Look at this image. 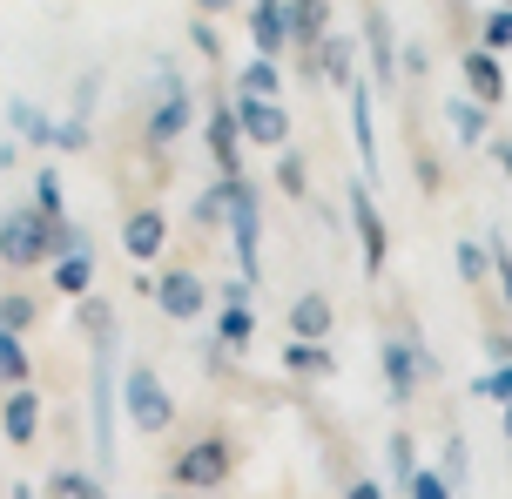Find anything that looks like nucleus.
Masks as SVG:
<instances>
[{
	"label": "nucleus",
	"instance_id": "f257e3e1",
	"mask_svg": "<svg viewBox=\"0 0 512 499\" xmlns=\"http://www.w3.org/2000/svg\"><path fill=\"white\" fill-rule=\"evenodd\" d=\"M81 331H88V439H95V473L115 466V419H122V365H115V311L102 297H81Z\"/></svg>",
	"mask_w": 512,
	"mask_h": 499
},
{
	"label": "nucleus",
	"instance_id": "f03ea898",
	"mask_svg": "<svg viewBox=\"0 0 512 499\" xmlns=\"http://www.w3.org/2000/svg\"><path fill=\"white\" fill-rule=\"evenodd\" d=\"M236 473V446L223 432H209V439H189L176 452V486L182 493H216V486H230Z\"/></svg>",
	"mask_w": 512,
	"mask_h": 499
},
{
	"label": "nucleus",
	"instance_id": "7ed1b4c3",
	"mask_svg": "<svg viewBox=\"0 0 512 499\" xmlns=\"http://www.w3.org/2000/svg\"><path fill=\"white\" fill-rule=\"evenodd\" d=\"M122 412L135 432H169L176 425V398H169V385L149 365H128L122 371Z\"/></svg>",
	"mask_w": 512,
	"mask_h": 499
},
{
	"label": "nucleus",
	"instance_id": "20e7f679",
	"mask_svg": "<svg viewBox=\"0 0 512 499\" xmlns=\"http://www.w3.org/2000/svg\"><path fill=\"white\" fill-rule=\"evenodd\" d=\"M230 243H236V277L256 284V270H263V203L243 176H236V203H230Z\"/></svg>",
	"mask_w": 512,
	"mask_h": 499
},
{
	"label": "nucleus",
	"instance_id": "39448f33",
	"mask_svg": "<svg viewBox=\"0 0 512 499\" xmlns=\"http://www.w3.org/2000/svg\"><path fill=\"white\" fill-rule=\"evenodd\" d=\"M0 263H7V270L48 263V223H41L34 203H27V210H0Z\"/></svg>",
	"mask_w": 512,
	"mask_h": 499
},
{
	"label": "nucleus",
	"instance_id": "423d86ee",
	"mask_svg": "<svg viewBox=\"0 0 512 499\" xmlns=\"http://www.w3.org/2000/svg\"><path fill=\"white\" fill-rule=\"evenodd\" d=\"M189 115H196V95L176 81V68H155V108H149V142L155 149H169L182 129H189Z\"/></svg>",
	"mask_w": 512,
	"mask_h": 499
},
{
	"label": "nucleus",
	"instance_id": "0eeeda50",
	"mask_svg": "<svg viewBox=\"0 0 512 499\" xmlns=\"http://www.w3.org/2000/svg\"><path fill=\"white\" fill-rule=\"evenodd\" d=\"M384 392L398 398V405H411V392H418V378H432V351H425V338H384Z\"/></svg>",
	"mask_w": 512,
	"mask_h": 499
},
{
	"label": "nucleus",
	"instance_id": "6e6552de",
	"mask_svg": "<svg viewBox=\"0 0 512 499\" xmlns=\"http://www.w3.org/2000/svg\"><path fill=\"white\" fill-rule=\"evenodd\" d=\"M351 230H358V250H364V277H378L384 263H391V230H384V210L378 196H371V183H351Z\"/></svg>",
	"mask_w": 512,
	"mask_h": 499
},
{
	"label": "nucleus",
	"instance_id": "1a4fd4ad",
	"mask_svg": "<svg viewBox=\"0 0 512 499\" xmlns=\"http://www.w3.org/2000/svg\"><path fill=\"white\" fill-rule=\"evenodd\" d=\"M155 304H162V317H176V324H196L203 304H209V284L196 270H162L155 277Z\"/></svg>",
	"mask_w": 512,
	"mask_h": 499
},
{
	"label": "nucleus",
	"instance_id": "9d476101",
	"mask_svg": "<svg viewBox=\"0 0 512 499\" xmlns=\"http://www.w3.org/2000/svg\"><path fill=\"white\" fill-rule=\"evenodd\" d=\"M236 129H243V142L283 149V142H290V115H283L277 102H256V95H236Z\"/></svg>",
	"mask_w": 512,
	"mask_h": 499
},
{
	"label": "nucleus",
	"instance_id": "9b49d317",
	"mask_svg": "<svg viewBox=\"0 0 512 499\" xmlns=\"http://www.w3.org/2000/svg\"><path fill=\"white\" fill-rule=\"evenodd\" d=\"M283 21H290V41L304 48V75H317V48H324L331 7H324V0H290V7H283Z\"/></svg>",
	"mask_w": 512,
	"mask_h": 499
},
{
	"label": "nucleus",
	"instance_id": "f8f14e48",
	"mask_svg": "<svg viewBox=\"0 0 512 499\" xmlns=\"http://www.w3.org/2000/svg\"><path fill=\"white\" fill-rule=\"evenodd\" d=\"M371 108H378V88L358 75L351 81V135H358V156H364V183L378 176V115Z\"/></svg>",
	"mask_w": 512,
	"mask_h": 499
},
{
	"label": "nucleus",
	"instance_id": "ddd939ff",
	"mask_svg": "<svg viewBox=\"0 0 512 499\" xmlns=\"http://www.w3.org/2000/svg\"><path fill=\"white\" fill-rule=\"evenodd\" d=\"M0 432H7V446H34V439H41V392H34V385L7 392V405H0Z\"/></svg>",
	"mask_w": 512,
	"mask_h": 499
},
{
	"label": "nucleus",
	"instance_id": "4468645a",
	"mask_svg": "<svg viewBox=\"0 0 512 499\" xmlns=\"http://www.w3.org/2000/svg\"><path fill=\"white\" fill-rule=\"evenodd\" d=\"M203 135H209L216 169H223V176H236V169H243V129H236V108H209V115H203Z\"/></svg>",
	"mask_w": 512,
	"mask_h": 499
},
{
	"label": "nucleus",
	"instance_id": "2eb2a0df",
	"mask_svg": "<svg viewBox=\"0 0 512 499\" xmlns=\"http://www.w3.org/2000/svg\"><path fill=\"white\" fill-rule=\"evenodd\" d=\"M162 243H169V216H162V210H135L122 223V250L135 263H155V257H162Z\"/></svg>",
	"mask_w": 512,
	"mask_h": 499
},
{
	"label": "nucleus",
	"instance_id": "dca6fc26",
	"mask_svg": "<svg viewBox=\"0 0 512 499\" xmlns=\"http://www.w3.org/2000/svg\"><path fill=\"white\" fill-rule=\"evenodd\" d=\"M364 54H371V75L378 81L398 75V34H391V14L384 7H364Z\"/></svg>",
	"mask_w": 512,
	"mask_h": 499
},
{
	"label": "nucleus",
	"instance_id": "f3484780",
	"mask_svg": "<svg viewBox=\"0 0 512 499\" xmlns=\"http://www.w3.org/2000/svg\"><path fill=\"white\" fill-rule=\"evenodd\" d=\"M465 88H472V102L492 108V102H506V75H499V54L492 48H465Z\"/></svg>",
	"mask_w": 512,
	"mask_h": 499
},
{
	"label": "nucleus",
	"instance_id": "a211bd4d",
	"mask_svg": "<svg viewBox=\"0 0 512 499\" xmlns=\"http://www.w3.org/2000/svg\"><path fill=\"white\" fill-rule=\"evenodd\" d=\"M290 338L297 344H324L331 338V297H324V290H304V297L290 304Z\"/></svg>",
	"mask_w": 512,
	"mask_h": 499
},
{
	"label": "nucleus",
	"instance_id": "6ab92c4d",
	"mask_svg": "<svg viewBox=\"0 0 512 499\" xmlns=\"http://www.w3.org/2000/svg\"><path fill=\"white\" fill-rule=\"evenodd\" d=\"M250 41L263 61H277L283 48H290V21H283V0H256V14H250Z\"/></svg>",
	"mask_w": 512,
	"mask_h": 499
},
{
	"label": "nucleus",
	"instance_id": "aec40b11",
	"mask_svg": "<svg viewBox=\"0 0 512 499\" xmlns=\"http://www.w3.org/2000/svg\"><path fill=\"white\" fill-rule=\"evenodd\" d=\"M7 122H14V135H21V142H34V149H54V142H61V122H54L48 108H34L27 95H14V102H7Z\"/></svg>",
	"mask_w": 512,
	"mask_h": 499
},
{
	"label": "nucleus",
	"instance_id": "412c9836",
	"mask_svg": "<svg viewBox=\"0 0 512 499\" xmlns=\"http://www.w3.org/2000/svg\"><path fill=\"white\" fill-rule=\"evenodd\" d=\"M317 75L351 88V81H358V48H351L344 34H324V48H317Z\"/></svg>",
	"mask_w": 512,
	"mask_h": 499
},
{
	"label": "nucleus",
	"instance_id": "4be33fe9",
	"mask_svg": "<svg viewBox=\"0 0 512 499\" xmlns=\"http://www.w3.org/2000/svg\"><path fill=\"white\" fill-rule=\"evenodd\" d=\"M41 499H108V486L95 473H81V466H61V473H48Z\"/></svg>",
	"mask_w": 512,
	"mask_h": 499
},
{
	"label": "nucleus",
	"instance_id": "5701e85b",
	"mask_svg": "<svg viewBox=\"0 0 512 499\" xmlns=\"http://www.w3.org/2000/svg\"><path fill=\"white\" fill-rule=\"evenodd\" d=\"M283 371H290V378H331L337 371V358L331 351H324V344H283Z\"/></svg>",
	"mask_w": 512,
	"mask_h": 499
},
{
	"label": "nucleus",
	"instance_id": "b1692460",
	"mask_svg": "<svg viewBox=\"0 0 512 499\" xmlns=\"http://www.w3.org/2000/svg\"><path fill=\"white\" fill-rule=\"evenodd\" d=\"M230 203H236V176H216V189L196 196V223L203 230H230Z\"/></svg>",
	"mask_w": 512,
	"mask_h": 499
},
{
	"label": "nucleus",
	"instance_id": "393cba45",
	"mask_svg": "<svg viewBox=\"0 0 512 499\" xmlns=\"http://www.w3.org/2000/svg\"><path fill=\"white\" fill-rule=\"evenodd\" d=\"M54 290L88 297V290H95V250H81V257H54Z\"/></svg>",
	"mask_w": 512,
	"mask_h": 499
},
{
	"label": "nucleus",
	"instance_id": "a878e982",
	"mask_svg": "<svg viewBox=\"0 0 512 499\" xmlns=\"http://www.w3.org/2000/svg\"><path fill=\"white\" fill-rule=\"evenodd\" d=\"M250 338H256L250 304H223V311H216V344H223V351H243Z\"/></svg>",
	"mask_w": 512,
	"mask_h": 499
},
{
	"label": "nucleus",
	"instance_id": "bb28decb",
	"mask_svg": "<svg viewBox=\"0 0 512 499\" xmlns=\"http://www.w3.org/2000/svg\"><path fill=\"white\" fill-rule=\"evenodd\" d=\"M34 210H41V223H68V196H61V176L54 169H34Z\"/></svg>",
	"mask_w": 512,
	"mask_h": 499
},
{
	"label": "nucleus",
	"instance_id": "cd10ccee",
	"mask_svg": "<svg viewBox=\"0 0 512 499\" xmlns=\"http://www.w3.org/2000/svg\"><path fill=\"white\" fill-rule=\"evenodd\" d=\"M277 88H283V75H277V61H263V54L236 75V95H256V102H277Z\"/></svg>",
	"mask_w": 512,
	"mask_h": 499
},
{
	"label": "nucleus",
	"instance_id": "c85d7f7f",
	"mask_svg": "<svg viewBox=\"0 0 512 499\" xmlns=\"http://www.w3.org/2000/svg\"><path fill=\"white\" fill-rule=\"evenodd\" d=\"M384 459H391V486L405 493L411 479H418V452H411V432H391V439H384Z\"/></svg>",
	"mask_w": 512,
	"mask_h": 499
},
{
	"label": "nucleus",
	"instance_id": "c756f323",
	"mask_svg": "<svg viewBox=\"0 0 512 499\" xmlns=\"http://www.w3.org/2000/svg\"><path fill=\"white\" fill-rule=\"evenodd\" d=\"M34 324H41V304H34V297H21V290L0 297V331H7V338H21V331H34Z\"/></svg>",
	"mask_w": 512,
	"mask_h": 499
},
{
	"label": "nucleus",
	"instance_id": "7c9ffc66",
	"mask_svg": "<svg viewBox=\"0 0 512 499\" xmlns=\"http://www.w3.org/2000/svg\"><path fill=\"white\" fill-rule=\"evenodd\" d=\"M445 115H452V135H459L465 149L486 142V108H479V102H445Z\"/></svg>",
	"mask_w": 512,
	"mask_h": 499
},
{
	"label": "nucleus",
	"instance_id": "2f4dec72",
	"mask_svg": "<svg viewBox=\"0 0 512 499\" xmlns=\"http://www.w3.org/2000/svg\"><path fill=\"white\" fill-rule=\"evenodd\" d=\"M452 263H459V277H465V284H486V277H492V250H486V243H472V237H459Z\"/></svg>",
	"mask_w": 512,
	"mask_h": 499
},
{
	"label": "nucleus",
	"instance_id": "473e14b6",
	"mask_svg": "<svg viewBox=\"0 0 512 499\" xmlns=\"http://www.w3.org/2000/svg\"><path fill=\"white\" fill-rule=\"evenodd\" d=\"M438 479H445L452 493H459L465 479H472V452H465V439H459V432L445 439V459H438Z\"/></svg>",
	"mask_w": 512,
	"mask_h": 499
},
{
	"label": "nucleus",
	"instance_id": "72a5a7b5",
	"mask_svg": "<svg viewBox=\"0 0 512 499\" xmlns=\"http://www.w3.org/2000/svg\"><path fill=\"white\" fill-rule=\"evenodd\" d=\"M277 189H283V196H310V169H304L297 149H283V156H277Z\"/></svg>",
	"mask_w": 512,
	"mask_h": 499
},
{
	"label": "nucleus",
	"instance_id": "f704fd0d",
	"mask_svg": "<svg viewBox=\"0 0 512 499\" xmlns=\"http://www.w3.org/2000/svg\"><path fill=\"white\" fill-rule=\"evenodd\" d=\"M0 385H14V392L27 385V351H21V338H7V331H0Z\"/></svg>",
	"mask_w": 512,
	"mask_h": 499
},
{
	"label": "nucleus",
	"instance_id": "c9c22d12",
	"mask_svg": "<svg viewBox=\"0 0 512 499\" xmlns=\"http://www.w3.org/2000/svg\"><path fill=\"white\" fill-rule=\"evenodd\" d=\"M472 392L492 398V405H512V365H492L486 378H472Z\"/></svg>",
	"mask_w": 512,
	"mask_h": 499
},
{
	"label": "nucleus",
	"instance_id": "e433bc0d",
	"mask_svg": "<svg viewBox=\"0 0 512 499\" xmlns=\"http://www.w3.org/2000/svg\"><path fill=\"white\" fill-rule=\"evenodd\" d=\"M405 499H452V486L438 479V466H418V479L405 486Z\"/></svg>",
	"mask_w": 512,
	"mask_h": 499
},
{
	"label": "nucleus",
	"instance_id": "4c0bfd02",
	"mask_svg": "<svg viewBox=\"0 0 512 499\" xmlns=\"http://www.w3.org/2000/svg\"><path fill=\"white\" fill-rule=\"evenodd\" d=\"M486 48H512V7H499V14H486Z\"/></svg>",
	"mask_w": 512,
	"mask_h": 499
},
{
	"label": "nucleus",
	"instance_id": "58836bf2",
	"mask_svg": "<svg viewBox=\"0 0 512 499\" xmlns=\"http://www.w3.org/2000/svg\"><path fill=\"white\" fill-rule=\"evenodd\" d=\"M54 149H88V122H75V115H68V122H61V142H54Z\"/></svg>",
	"mask_w": 512,
	"mask_h": 499
},
{
	"label": "nucleus",
	"instance_id": "ea45409f",
	"mask_svg": "<svg viewBox=\"0 0 512 499\" xmlns=\"http://www.w3.org/2000/svg\"><path fill=\"white\" fill-rule=\"evenodd\" d=\"M189 41H196V48H203V61H209V54H216V27H209L203 14H196V27H189Z\"/></svg>",
	"mask_w": 512,
	"mask_h": 499
},
{
	"label": "nucleus",
	"instance_id": "a19ab883",
	"mask_svg": "<svg viewBox=\"0 0 512 499\" xmlns=\"http://www.w3.org/2000/svg\"><path fill=\"white\" fill-rule=\"evenodd\" d=\"M344 499H384V486H378V479H351V486H344Z\"/></svg>",
	"mask_w": 512,
	"mask_h": 499
},
{
	"label": "nucleus",
	"instance_id": "79ce46f5",
	"mask_svg": "<svg viewBox=\"0 0 512 499\" xmlns=\"http://www.w3.org/2000/svg\"><path fill=\"white\" fill-rule=\"evenodd\" d=\"M398 68H411V75H425V48L411 41V48H398Z\"/></svg>",
	"mask_w": 512,
	"mask_h": 499
},
{
	"label": "nucleus",
	"instance_id": "37998d69",
	"mask_svg": "<svg viewBox=\"0 0 512 499\" xmlns=\"http://www.w3.org/2000/svg\"><path fill=\"white\" fill-rule=\"evenodd\" d=\"M7 499H41V486H27V479H14V486H7Z\"/></svg>",
	"mask_w": 512,
	"mask_h": 499
},
{
	"label": "nucleus",
	"instance_id": "c03bdc74",
	"mask_svg": "<svg viewBox=\"0 0 512 499\" xmlns=\"http://www.w3.org/2000/svg\"><path fill=\"white\" fill-rule=\"evenodd\" d=\"M499 162H506V176H512V135H506V142H499Z\"/></svg>",
	"mask_w": 512,
	"mask_h": 499
},
{
	"label": "nucleus",
	"instance_id": "a18cd8bd",
	"mask_svg": "<svg viewBox=\"0 0 512 499\" xmlns=\"http://www.w3.org/2000/svg\"><path fill=\"white\" fill-rule=\"evenodd\" d=\"M196 7H203V14H223V7H230V0H196Z\"/></svg>",
	"mask_w": 512,
	"mask_h": 499
},
{
	"label": "nucleus",
	"instance_id": "49530a36",
	"mask_svg": "<svg viewBox=\"0 0 512 499\" xmlns=\"http://www.w3.org/2000/svg\"><path fill=\"white\" fill-rule=\"evenodd\" d=\"M506 439H512V405H506Z\"/></svg>",
	"mask_w": 512,
	"mask_h": 499
},
{
	"label": "nucleus",
	"instance_id": "de8ad7c7",
	"mask_svg": "<svg viewBox=\"0 0 512 499\" xmlns=\"http://www.w3.org/2000/svg\"><path fill=\"white\" fill-rule=\"evenodd\" d=\"M155 499H169V493H155Z\"/></svg>",
	"mask_w": 512,
	"mask_h": 499
}]
</instances>
